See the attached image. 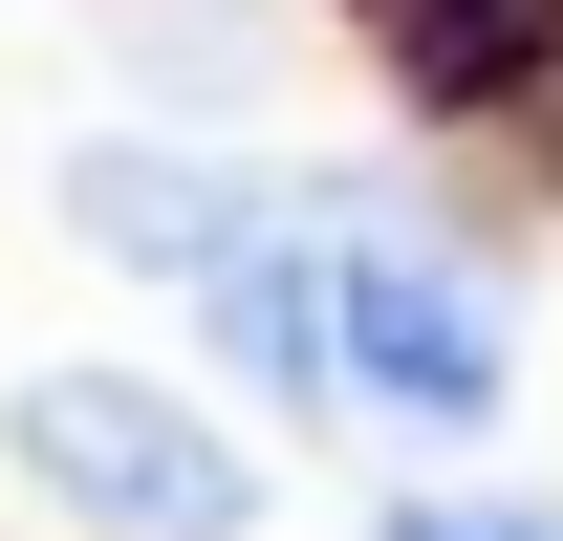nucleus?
Instances as JSON below:
<instances>
[{"mask_svg":"<svg viewBox=\"0 0 563 541\" xmlns=\"http://www.w3.org/2000/svg\"><path fill=\"white\" fill-rule=\"evenodd\" d=\"M0 455L44 476L87 541H239L261 520V476L217 455L196 411L152 390V368H22V411H0Z\"/></svg>","mask_w":563,"mask_h":541,"instance_id":"1","label":"nucleus"},{"mask_svg":"<svg viewBox=\"0 0 563 541\" xmlns=\"http://www.w3.org/2000/svg\"><path fill=\"white\" fill-rule=\"evenodd\" d=\"M325 325H347V390L412 411V433H477L498 411V281L455 261V239H412V217H325Z\"/></svg>","mask_w":563,"mask_h":541,"instance_id":"2","label":"nucleus"},{"mask_svg":"<svg viewBox=\"0 0 563 541\" xmlns=\"http://www.w3.org/2000/svg\"><path fill=\"white\" fill-rule=\"evenodd\" d=\"M66 217H87V261H131V281H174L196 303L239 239H261V196L217 174V152H152V131H109V152H66Z\"/></svg>","mask_w":563,"mask_h":541,"instance_id":"3","label":"nucleus"},{"mask_svg":"<svg viewBox=\"0 0 563 541\" xmlns=\"http://www.w3.org/2000/svg\"><path fill=\"white\" fill-rule=\"evenodd\" d=\"M368 44H390L412 109H498V87H542L563 0H368Z\"/></svg>","mask_w":563,"mask_h":541,"instance_id":"4","label":"nucleus"},{"mask_svg":"<svg viewBox=\"0 0 563 541\" xmlns=\"http://www.w3.org/2000/svg\"><path fill=\"white\" fill-rule=\"evenodd\" d=\"M390 541H542V520H477V498H412Z\"/></svg>","mask_w":563,"mask_h":541,"instance_id":"5","label":"nucleus"}]
</instances>
